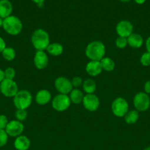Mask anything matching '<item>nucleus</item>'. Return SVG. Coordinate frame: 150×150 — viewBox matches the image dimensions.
Wrapping results in <instances>:
<instances>
[{
	"mask_svg": "<svg viewBox=\"0 0 150 150\" xmlns=\"http://www.w3.org/2000/svg\"><path fill=\"white\" fill-rule=\"evenodd\" d=\"M31 42L37 51H45L50 44L49 35L43 29H37L32 32Z\"/></svg>",
	"mask_w": 150,
	"mask_h": 150,
	"instance_id": "1",
	"label": "nucleus"
},
{
	"mask_svg": "<svg viewBox=\"0 0 150 150\" xmlns=\"http://www.w3.org/2000/svg\"><path fill=\"white\" fill-rule=\"evenodd\" d=\"M85 55L91 61H100L105 55V46L101 41L90 42L85 49Z\"/></svg>",
	"mask_w": 150,
	"mask_h": 150,
	"instance_id": "2",
	"label": "nucleus"
},
{
	"mask_svg": "<svg viewBox=\"0 0 150 150\" xmlns=\"http://www.w3.org/2000/svg\"><path fill=\"white\" fill-rule=\"evenodd\" d=\"M2 28L8 35L16 36L21 32L23 23L21 21L15 16H10L3 19Z\"/></svg>",
	"mask_w": 150,
	"mask_h": 150,
	"instance_id": "3",
	"label": "nucleus"
},
{
	"mask_svg": "<svg viewBox=\"0 0 150 150\" xmlns=\"http://www.w3.org/2000/svg\"><path fill=\"white\" fill-rule=\"evenodd\" d=\"M32 102V95L28 90H20L13 97V104L16 109L26 110Z\"/></svg>",
	"mask_w": 150,
	"mask_h": 150,
	"instance_id": "4",
	"label": "nucleus"
},
{
	"mask_svg": "<svg viewBox=\"0 0 150 150\" xmlns=\"http://www.w3.org/2000/svg\"><path fill=\"white\" fill-rule=\"evenodd\" d=\"M112 112L116 117H124L129 111V104L123 98H116L113 101L111 105Z\"/></svg>",
	"mask_w": 150,
	"mask_h": 150,
	"instance_id": "5",
	"label": "nucleus"
},
{
	"mask_svg": "<svg viewBox=\"0 0 150 150\" xmlns=\"http://www.w3.org/2000/svg\"><path fill=\"white\" fill-rule=\"evenodd\" d=\"M133 104L138 112L147 111L150 106L149 96L146 92H138L133 98Z\"/></svg>",
	"mask_w": 150,
	"mask_h": 150,
	"instance_id": "6",
	"label": "nucleus"
},
{
	"mask_svg": "<svg viewBox=\"0 0 150 150\" xmlns=\"http://www.w3.org/2000/svg\"><path fill=\"white\" fill-rule=\"evenodd\" d=\"M71 100L68 95H63V94H58L56 95L51 100V105L52 108L55 111L62 112L70 107Z\"/></svg>",
	"mask_w": 150,
	"mask_h": 150,
	"instance_id": "7",
	"label": "nucleus"
},
{
	"mask_svg": "<svg viewBox=\"0 0 150 150\" xmlns=\"http://www.w3.org/2000/svg\"><path fill=\"white\" fill-rule=\"evenodd\" d=\"M19 91V86L14 80L5 79L0 83V92L7 98H13Z\"/></svg>",
	"mask_w": 150,
	"mask_h": 150,
	"instance_id": "8",
	"label": "nucleus"
},
{
	"mask_svg": "<svg viewBox=\"0 0 150 150\" xmlns=\"http://www.w3.org/2000/svg\"><path fill=\"white\" fill-rule=\"evenodd\" d=\"M54 87L59 94L63 95H69L74 89L71 81L69 79L63 76H60L55 79Z\"/></svg>",
	"mask_w": 150,
	"mask_h": 150,
	"instance_id": "9",
	"label": "nucleus"
},
{
	"mask_svg": "<svg viewBox=\"0 0 150 150\" xmlns=\"http://www.w3.org/2000/svg\"><path fill=\"white\" fill-rule=\"evenodd\" d=\"M24 130V125L22 122L18 121L16 120L9 121L5 128V131L8 136L16 138L22 135Z\"/></svg>",
	"mask_w": 150,
	"mask_h": 150,
	"instance_id": "10",
	"label": "nucleus"
},
{
	"mask_svg": "<svg viewBox=\"0 0 150 150\" xmlns=\"http://www.w3.org/2000/svg\"><path fill=\"white\" fill-rule=\"evenodd\" d=\"M82 104H83L84 108L87 111L94 112L96 111L99 107V99L94 94H86L84 96Z\"/></svg>",
	"mask_w": 150,
	"mask_h": 150,
	"instance_id": "11",
	"label": "nucleus"
},
{
	"mask_svg": "<svg viewBox=\"0 0 150 150\" xmlns=\"http://www.w3.org/2000/svg\"><path fill=\"white\" fill-rule=\"evenodd\" d=\"M116 31L119 37L127 38L129 35L133 33V26L129 21H121L116 25Z\"/></svg>",
	"mask_w": 150,
	"mask_h": 150,
	"instance_id": "12",
	"label": "nucleus"
},
{
	"mask_svg": "<svg viewBox=\"0 0 150 150\" xmlns=\"http://www.w3.org/2000/svg\"><path fill=\"white\" fill-rule=\"evenodd\" d=\"M49 64V58L44 51H37L34 57V64L38 70H44Z\"/></svg>",
	"mask_w": 150,
	"mask_h": 150,
	"instance_id": "13",
	"label": "nucleus"
},
{
	"mask_svg": "<svg viewBox=\"0 0 150 150\" xmlns=\"http://www.w3.org/2000/svg\"><path fill=\"white\" fill-rule=\"evenodd\" d=\"M85 70L89 76L95 77L99 76L103 70L100 61H90L86 64Z\"/></svg>",
	"mask_w": 150,
	"mask_h": 150,
	"instance_id": "14",
	"label": "nucleus"
},
{
	"mask_svg": "<svg viewBox=\"0 0 150 150\" xmlns=\"http://www.w3.org/2000/svg\"><path fill=\"white\" fill-rule=\"evenodd\" d=\"M30 140L27 136L21 135L16 138L13 145L15 149L17 150H28L30 146Z\"/></svg>",
	"mask_w": 150,
	"mask_h": 150,
	"instance_id": "15",
	"label": "nucleus"
},
{
	"mask_svg": "<svg viewBox=\"0 0 150 150\" xmlns=\"http://www.w3.org/2000/svg\"><path fill=\"white\" fill-rule=\"evenodd\" d=\"M51 100V95L47 89H41L35 95V101L38 105H44L48 104Z\"/></svg>",
	"mask_w": 150,
	"mask_h": 150,
	"instance_id": "16",
	"label": "nucleus"
},
{
	"mask_svg": "<svg viewBox=\"0 0 150 150\" xmlns=\"http://www.w3.org/2000/svg\"><path fill=\"white\" fill-rule=\"evenodd\" d=\"M13 12V5L9 0H0V18H6L11 16Z\"/></svg>",
	"mask_w": 150,
	"mask_h": 150,
	"instance_id": "17",
	"label": "nucleus"
},
{
	"mask_svg": "<svg viewBox=\"0 0 150 150\" xmlns=\"http://www.w3.org/2000/svg\"><path fill=\"white\" fill-rule=\"evenodd\" d=\"M128 45L133 48H140L144 44V38L138 33H132L127 38Z\"/></svg>",
	"mask_w": 150,
	"mask_h": 150,
	"instance_id": "18",
	"label": "nucleus"
},
{
	"mask_svg": "<svg viewBox=\"0 0 150 150\" xmlns=\"http://www.w3.org/2000/svg\"><path fill=\"white\" fill-rule=\"evenodd\" d=\"M46 51L50 55L57 57L63 54V46L59 42H52V43H50L47 47Z\"/></svg>",
	"mask_w": 150,
	"mask_h": 150,
	"instance_id": "19",
	"label": "nucleus"
},
{
	"mask_svg": "<svg viewBox=\"0 0 150 150\" xmlns=\"http://www.w3.org/2000/svg\"><path fill=\"white\" fill-rule=\"evenodd\" d=\"M84 94L80 89L75 88L71 90V92L69 93V98L71 100V102L74 104H79L82 103L84 98Z\"/></svg>",
	"mask_w": 150,
	"mask_h": 150,
	"instance_id": "20",
	"label": "nucleus"
},
{
	"mask_svg": "<svg viewBox=\"0 0 150 150\" xmlns=\"http://www.w3.org/2000/svg\"><path fill=\"white\" fill-rule=\"evenodd\" d=\"M82 88L86 94H94L96 89V84L93 79H88L84 81L82 83Z\"/></svg>",
	"mask_w": 150,
	"mask_h": 150,
	"instance_id": "21",
	"label": "nucleus"
},
{
	"mask_svg": "<svg viewBox=\"0 0 150 150\" xmlns=\"http://www.w3.org/2000/svg\"><path fill=\"white\" fill-rule=\"evenodd\" d=\"M100 63H101L102 70H105L107 72L113 71L115 68V66H116L115 62L110 57H104V58H102L100 60Z\"/></svg>",
	"mask_w": 150,
	"mask_h": 150,
	"instance_id": "22",
	"label": "nucleus"
},
{
	"mask_svg": "<svg viewBox=\"0 0 150 150\" xmlns=\"http://www.w3.org/2000/svg\"><path fill=\"white\" fill-rule=\"evenodd\" d=\"M124 118L126 123H127V124H135L138 120V118H139V113H138V111L137 110L128 111V112L125 114Z\"/></svg>",
	"mask_w": 150,
	"mask_h": 150,
	"instance_id": "23",
	"label": "nucleus"
},
{
	"mask_svg": "<svg viewBox=\"0 0 150 150\" xmlns=\"http://www.w3.org/2000/svg\"><path fill=\"white\" fill-rule=\"evenodd\" d=\"M2 57L7 61H13L16 58V53L14 48L11 47H6L4 49V51L1 52Z\"/></svg>",
	"mask_w": 150,
	"mask_h": 150,
	"instance_id": "24",
	"label": "nucleus"
},
{
	"mask_svg": "<svg viewBox=\"0 0 150 150\" xmlns=\"http://www.w3.org/2000/svg\"><path fill=\"white\" fill-rule=\"evenodd\" d=\"M28 113L26 110L25 109H17L15 112V117H16V120L22 122L25 120L27 117Z\"/></svg>",
	"mask_w": 150,
	"mask_h": 150,
	"instance_id": "25",
	"label": "nucleus"
},
{
	"mask_svg": "<svg viewBox=\"0 0 150 150\" xmlns=\"http://www.w3.org/2000/svg\"><path fill=\"white\" fill-rule=\"evenodd\" d=\"M128 45L127 38H123V37H119L116 40V45L117 48L120 49L125 48Z\"/></svg>",
	"mask_w": 150,
	"mask_h": 150,
	"instance_id": "26",
	"label": "nucleus"
},
{
	"mask_svg": "<svg viewBox=\"0 0 150 150\" xmlns=\"http://www.w3.org/2000/svg\"><path fill=\"white\" fill-rule=\"evenodd\" d=\"M8 141V135L6 133L5 130L0 129V148L5 146Z\"/></svg>",
	"mask_w": 150,
	"mask_h": 150,
	"instance_id": "27",
	"label": "nucleus"
},
{
	"mask_svg": "<svg viewBox=\"0 0 150 150\" xmlns=\"http://www.w3.org/2000/svg\"><path fill=\"white\" fill-rule=\"evenodd\" d=\"M4 76L6 79H10L13 80L16 77V70L13 67H7L4 70Z\"/></svg>",
	"mask_w": 150,
	"mask_h": 150,
	"instance_id": "28",
	"label": "nucleus"
},
{
	"mask_svg": "<svg viewBox=\"0 0 150 150\" xmlns=\"http://www.w3.org/2000/svg\"><path fill=\"white\" fill-rule=\"evenodd\" d=\"M141 63L143 66H150V53L145 52L141 57Z\"/></svg>",
	"mask_w": 150,
	"mask_h": 150,
	"instance_id": "29",
	"label": "nucleus"
},
{
	"mask_svg": "<svg viewBox=\"0 0 150 150\" xmlns=\"http://www.w3.org/2000/svg\"><path fill=\"white\" fill-rule=\"evenodd\" d=\"M9 121L7 120V117L4 114H0V129L1 130H5Z\"/></svg>",
	"mask_w": 150,
	"mask_h": 150,
	"instance_id": "30",
	"label": "nucleus"
},
{
	"mask_svg": "<svg viewBox=\"0 0 150 150\" xmlns=\"http://www.w3.org/2000/svg\"><path fill=\"white\" fill-rule=\"evenodd\" d=\"M71 81L72 86L74 88L79 87V86H82V83H83V81H82V79H81L80 77H79V76L73 78V79H72Z\"/></svg>",
	"mask_w": 150,
	"mask_h": 150,
	"instance_id": "31",
	"label": "nucleus"
},
{
	"mask_svg": "<svg viewBox=\"0 0 150 150\" xmlns=\"http://www.w3.org/2000/svg\"><path fill=\"white\" fill-rule=\"evenodd\" d=\"M6 42L1 37H0V54H1L4 48H6Z\"/></svg>",
	"mask_w": 150,
	"mask_h": 150,
	"instance_id": "32",
	"label": "nucleus"
},
{
	"mask_svg": "<svg viewBox=\"0 0 150 150\" xmlns=\"http://www.w3.org/2000/svg\"><path fill=\"white\" fill-rule=\"evenodd\" d=\"M144 91L147 95H150V80L146 82L144 84Z\"/></svg>",
	"mask_w": 150,
	"mask_h": 150,
	"instance_id": "33",
	"label": "nucleus"
},
{
	"mask_svg": "<svg viewBox=\"0 0 150 150\" xmlns=\"http://www.w3.org/2000/svg\"><path fill=\"white\" fill-rule=\"evenodd\" d=\"M32 1H34L35 3H36L39 7H42L43 6H44V1H45V0H32Z\"/></svg>",
	"mask_w": 150,
	"mask_h": 150,
	"instance_id": "34",
	"label": "nucleus"
},
{
	"mask_svg": "<svg viewBox=\"0 0 150 150\" xmlns=\"http://www.w3.org/2000/svg\"><path fill=\"white\" fill-rule=\"evenodd\" d=\"M5 79V76H4V70L0 68V83L3 81Z\"/></svg>",
	"mask_w": 150,
	"mask_h": 150,
	"instance_id": "35",
	"label": "nucleus"
},
{
	"mask_svg": "<svg viewBox=\"0 0 150 150\" xmlns=\"http://www.w3.org/2000/svg\"><path fill=\"white\" fill-rule=\"evenodd\" d=\"M146 48L147 52L150 53V36L147 38L146 41Z\"/></svg>",
	"mask_w": 150,
	"mask_h": 150,
	"instance_id": "36",
	"label": "nucleus"
},
{
	"mask_svg": "<svg viewBox=\"0 0 150 150\" xmlns=\"http://www.w3.org/2000/svg\"><path fill=\"white\" fill-rule=\"evenodd\" d=\"M135 2L138 4H143L146 1V0H135Z\"/></svg>",
	"mask_w": 150,
	"mask_h": 150,
	"instance_id": "37",
	"label": "nucleus"
},
{
	"mask_svg": "<svg viewBox=\"0 0 150 150\" xmlns=\"http://www.w3.org/2000/svg\"><path fill=\"white\" fill-rule=\"evenodd\" d=\"M2 25H3V19L1 18H0V28L2 27Z\"/></svg>",
	"mask_w": 150,
	"mask_h": 150,
	"instance_id": "38",
	"label": "nucleus"
},
{
	"mask_svg": "<svg viewBox=\"0 0 150 150\" xmlns=\"http://www.w3.org/2000/svg\"><path fill=\"white\" fill-rule=\"evenodd\" d=\"M121 1H122V2H128V1H129L130 0H120Z\"/></svg>",
	"mask_w": 150,
	"mask_h": 150,
	"instance_id": "39",
	"label": "nucleus"
},
{
	"mask_svg": "<svg viewBox=\"0 0 150 150\" xmlns=\"http://www.w3.org/2000/svg\"><path fill=\"white\" fill-rule=\"evenodd\" d=\"M144 150H150V146H148V147H146V149H144Z\"/></svg>",
	"mask_w": 150,
	"mask_h": 150,
	"instance_id": "40",
	"label": "nucleus"
}]
</instances>
